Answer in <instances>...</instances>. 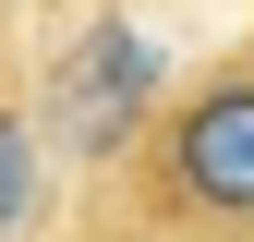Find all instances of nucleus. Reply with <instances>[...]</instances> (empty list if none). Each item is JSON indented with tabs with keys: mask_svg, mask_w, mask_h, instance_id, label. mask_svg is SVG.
Wrapping results in <instances>:
<instances>
[{
	"mask_svg": "<svg viewBox=\"0 0 254 242\" xmlns=\"http://www.w3.org/2000/svg\"><path fill=\"white\" fill-rule=\"evenodd\" d=\"M97 242H254V60L170 85L145 145L97 170Z\"/></svg>",
	"mask_w": 254,
	"mask_h": 242,
	"instance_id": "f257e3e1",
	"label": "nucleus"
},
{
	"mask_svg": "<svg viewBox=\"0 0 254 242\" xmlns=\"http://www.w3.org/2000/svg\"><path fill=\"white\" fill-rule=\"evenodd\" d=\"M170 109V60H157L145 24H97L73 60L49 73V109H37V133H49V158H85V170H121L145 145V121Z\"/></svg>",
	"mask_w": 254,
	"mask_h": 242,
	"instance_id": "f03ea898",
	"label": "nucleus"
},
{
	"mask_svg": "<svg viewBox=\"0 0 254 242\" xmlns=\"http://www.w3.org/2000/svg\"><path fill=\"white\" fill-rule=\"evenodd\" d=\"M37 206H49V133H37V109L0 97V242L37 230Z\"/></svg>",
	"mask_w": 254,
	"mask_h": 242,
	"instance_id": "7ed1b4c3",
	"label": "nucleus"
}]
</instances>
